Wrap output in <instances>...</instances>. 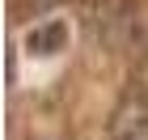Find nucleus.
Masks as SVG:
<instances>
[{
	"label": "nucleus",
	"instance_id": "f257e3e1",
	"mask_svg": "<svg viewBox=\"0 0 148 140\" xmlns=\"http://www.w3.org/2000/svg\"><path fill=\"white\" fill-rule=\"evenodd\" d=\"M64 43H68V21H64V17H51V21L34 26V30L25 34V47H30L34 55H55V51H64Z\"/></svg>",
	"mask_w": 148,
	"mask_h": 140
}]
</instances>
